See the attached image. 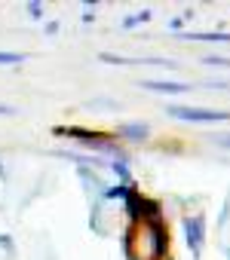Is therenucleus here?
Returning a JSON list of instances; mask_svg holds the SVG:
<instances>
[{"instance_id": "obj_1", "label": "nucleus", "mask_w": 230, "mask_h": 260, "mask_svg": "<svg viewBox=\"0 0 230 260\" xmlns=\"http://www.w3.org/2000/svg\"><path fill=\"white\" fill-rule=\"evenodd\" d=\"M126 257L129 260H160L166 251V223L163 220H138L126 230Z\"/></svg>"}, {"instance_id": "obj_2", "label": "nucleus", "mask_w": 230, "mask_h": 260, "mask_svg": "<svg viewBox=\"0 0 230 260\" xmlns=\"http://www.w3.org/2000/svg\"><path fill=\"white\" fill-rule=\"evenodd\" d=\"M169 113L175 119H187V122H224V119H230L227 110H203V107H178V104H172Z\"/></svg>"}, {"instance_id": "obj_3", "label": "nucleus", "mask_w": 230, "mask_h": 260, "mask_svg": "<svg viewBox=\"0 0 230 260\" xmlns=\"http://www.w3.org/2000/svg\"><path fill=\"white\" fill-rule=\"evenodd\" d=\"M184 233H187V245L193 251V257L203 254V233H206V217L203 214H193V217H184Z\"/></svg>"}, {"instance_id": "obj_4", "label": "nucleus", "mask_w": 230, "mask_h": 260, "mask_svg": "<svg viewBox=\"0 0 230 260\" xmlns=\"http://www.w3.org/2000/svg\"><path fill=\"white\" fill-rule=\"evenodd\" d=\"M141 89H148V92H160V95H181V92H190L187 83H172V80H145Z\"/></svg>"}, {"instance_id": "obj_5", "label": "nucleus", "mask_w": 230, "mask_h": 260, "mask_svg": "<svg viewBox=\"0 0 230 260\" xmlns=\"http://www.w3.org/2000/svg\"><path fill=\"white\" fill-rule=\"evenodd\" d=\"M120 138H126V141H141V138H148V125H145V122H123V125H120Z\"/></svg>"}, {"instance_id": "obj_6", "label": "nucleus", "mask_w": 230, "mask_h": 260, "mask_svg": "<svg viewBox=\"0 0 230 260\" xmlns=\"http://www.w3.org/2000/svg\"><path fill=\"white\" fill-rule=\"evenodd\" d=\"M141 205H145V196H138L135 190H129V196H126V211H129V217L138 223L141 220Z\"/></svg>"}, {"instance_id": "obj_7", "label": "nucleus", "mask_w": 230, "mask_h": 260, "mask_svg": "<svg viewBox=\"0 0 230 260\" xmlns=\"http://www.w3.org/2000/svg\"><path fill=\"white\" fill-rule=\"evenodd\" d=\"M181 40H203V43H230V34H181Z\"/></svg>"}, {"instance_id": "obj_8", "label": "nucleus", "mask_w": 230, "mask_h": 260, "mask_svg": "<svg viewBox=\"0 0 230 260\" xmlns=\"http://www.w3.org/2000/svg\"><path fill=\"white\" fill-rule=\"evenodd\" d=\"M25 58V52H0V64H22Z\"/></svg>"}, {"instance_id": "obj_9", "label": "nucleus", "mask_w": 230, "mask_h": 260, "mask_svg": "<svg viewBox=\"0 0 230 260\" xmlns=\"http://www.w3.org/2000/svg\"><path fill=\"white\" fill-rule=\"evenodd\" d=\"M148 19H151V13H148V10H141V13H135V16H129V19L123 22V28H135V25H145Z\"/></svg>"}, {"instance_id": "obj_10", "label": "nucleus", "mask_w": 230, "mask_h": 260, "mask_svg": "<svg viewBox=\"0 0 230 260\" xmlns=\"http://www.w3.org/2000/svg\"><path fill=\"white\" fill-rule=\"evenodd\" d=\"M129 190H132L129 184H117L113 190H107V199H117V196H123V199H126V196H129Z\"/></svg>"}, {"instance_id": "obj_11", "label": "nucleus", "mask_w": 230, "mask_h": 260, "mask_svg": "<svg viewBox=\"0 0 230 260\" xmlns=\"http://www.w3.org/2000/svg\"><path fill=\"white\" fill-rule=\"evenodd\" d=\"M206 64H209V68H230V58H224V55H209Z\"/></svg>"}, {"instance_id": "obj_12", "label": "nucleus", "mask_w": 230, "mask_h": 260, "mask_svg": "<svg viewBox=\"0 0 230 260\" xmlns=\"http://www.w3.org/2000/svg\"><path fill=\"white\" fill-rule=\"evenodd\" d=\"M28 16L31 19H43V7L37 4V0H31V4H28Z\"/></svg>"}, {"instance_id": "obj_13", "label": "nucleus", "mask_w": 230, "mask_h": 260, "mask_svg": "<svg viewBox=\"0 0 230 260\" xmlns=\"http://www.w3.org/2000/svg\"><path fill=\"white\" fill-rule=\"evenodd\" d=\"M113 172H117V175L123 178V184H129V172H126V166H123V159H117V162H113Z\"/></svg>"}, {"instance_id": "obj_14", "label": "nucleus", "mask_w": 230, "mask_h": 260, "mask_svg": "<svg viewBox=\"0 0 230 260\" xmlns=\"http://www.w3.org/2000/svg\"><path fill=\"white\" fill-rule=\"evenodd\" d=\"M19 110L13 107V104H0V116H16Z\"/></svg>"}, {"instance_id": "obj_15", "label": "nucleus", "mask_w": 230, "mask_h": 260, "mask_svg": "<svg viewBox=\"0 0 230 260\" xmlns=\"http://www.w3.org/2000/svg\"><path fill=\"white\" fill-rule=\"evenodd\" d=\"M0 178H4V166H0Z\"/></svg>"}]
</instances>
